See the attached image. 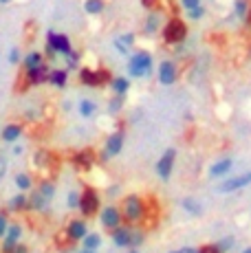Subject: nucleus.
Listing matches in <instances>:
<instances>
[{
    "label": "nucleus",
    "mask_w": 251,
    "mask_h": 253,
    "mask_svg": "<svg viewBox=\"0 0 251 253\" xmlns=\"http://www.w3.org/2000/svg\"><path fill=\"white\" fill-rule=\"evenodd\" d=\"M152 66H154V60H152V53L148 51H134L132 55L128 57V75L132 80H146V77L152 75Z\"/></svg>",
    "instance_id": "1"
},
{
    "label": "nucleus",
    "mask_w": 251,
    "mask_h": 253,
    "mask_svg": "<svg viewBox=\"0 0 251 253\" xmlns=\"http://www.w3.org/2000/svg\"><path fill=\"white\" fill-rule=\"evenodd\" d=\"M161 38L166 44L170 46H181L187 38V22L178 16H172L170 20L163 22L161 27Z\"/></svg>",
    "instance_id": "2"
},
{
    "label": "nucleus",
    "mask_w": 251,
    "mask_h": 253,
    "mask_svg": "<svg viewBox=\"0 0 251 253\" xmlns=\"http://www.w3.org/2000/svg\"><path fill=\"white\" fill-rule=\"evenodd\" d=\"M122 213H124V220L134 225V222H141L148 213V205L139 194H128V196L122 198Z\"/></svg>",
    "instance_id": "3"
},
{
    "label": "nucleus",
    "mask_w": 251,
    "mask_h": 253,
    "mask_svg": "<svg viewBox=\"0 0 251 253\" xmlns=\"http://www.w3.org/2000/svg\"><path fill=\"white\" fill-rule=\"evenodd\" d=\"M77 211H80L82 218H86V220L93 218V216H99V211H101V194L93 187V185H86V187L80 192V207H77Z\"/></svg>",
    "instance_id": "4"
},
{
    "label": "nucleus",
    "mask_w": 251,
    "mask_h": 253,
    "mask_svg": "<svg viewBox=\"0 0 251 253\" xmlns=\"http://www.w3.org/2000/svg\"><path fill=\"white\" fill-rule=\"evenodd\" d=\"M46 51L44 55L46 57H57V55H69L71 51H73V42H71V38L66 36V33H57L55 29H49L46 31Z\"/></svg>",
    "instance_id": "5"
},
{
    "label": "nucleus",
    "mask_w": 251,
    "mask_h": 253,
    "mask_svg": "<svg viewBox=\"0 0 251 253\" xmlns=\"http://www.w3.org/2000/svg\"><path fill=\"white\" fill-rule=\"evenodd\" d=\"M77 77H80V84L86 86V88H104V86H110V75L106 69H90V66H82L77 71Z\"/></svg>",
    "instance_id": "6"
},
{
    "label": "nucleus",
    "mask_w": 251,
    "mask_h": 253,
    "mask_svg": "<svg viewBox=\"0 0 251 253\" xmlns=\"http://www.w3.org/2000/svg\"><path fill=\"white\" fill-rule=\"evenodd\" d=\"M95 163H97V150L95 148H80L71 154V165L80 174L90 172L95 168Z\"/></svg>",
    "instance_id": "7"
},
{
    "label": "nucleus",
    "mask_w": 251,
    "mask_h": 253,
    "mask_svg": "<svg viewBox=\"0 0 251 253\" xmlns=\"http://www.w3.org/2000/svg\"><path fill=\"white\" fill-rule=\"evenodd\" d=\"M49 64H42V66H38V69H31V71H22V80H20V88L18 90H27V88H31V86H40V84H46V80H49Z\"/></svg>",
    "instance_id": "8"
},
{
    "label": "nucleus",
    "mask_w": 251,
    "mask_h": 253,
    "mask_svg": "<svg viewBox=\"0 0 251 253\" xmlns=\"http://www.w3.org/2000/svg\"><path fill=\"white\" fill-rule=\"evenodd\" d=\"M33 165H36L40 172H57L60 169V157H57L55 152H51V150H36L33 152Z\"/></svg>",
    "instance_id": "9"
},
{
    "label": "nucleus",
    "mask_w": 251,
    "mask_h": 253,
    "mask_svg": "<svg viewBox=\"0 0 251 253\" xmlns=\"http://www.w3.org/2000/svg\"><path fill=\"white\" fill-rule=\"evenodd\" d=\"M124 213H122V207H117V205H106V207H101V211H99V225L104 227V229H108V231H113L115 227H119V225H124Z\"/></svg>",
    "instance_id": "10"
},
{
    "label": "nucleus",
    "mask_w": 251,
    "mask_h": 253,
    "mask_svg": "<svg viewBox=\"0 0 251 253\" xmlns=\"http://www.w3.org/2000/svg\"><path fill=\"white\" fill-rule=\"evenodd\" d=\"M174 163H176V150L167 148L166 152L161 154V159L157 161V168H154L161 181H167V178L172 176V172H174Z\"/></svg>",
    "instance_id": "11"
},
{
    "label": "nucleus",
    "mask_w": 251,
    "mask_h": 253,
    "mask_svg": "<svg viewBox=\"0 0 251 253\" xmlns=\"http://www.w3.org/2000/svg\"><path fill=\"white\" fill-rule=\"evenodd\" d=\"M64 233L71 238V242H82L86 238V233H88V222H86V218H73V220H69L64 225Z\"/></svg>",
    "instance_id": "12"
},
{
    "label": "nucleus",
    "mask_w": 251,
    "mask_h": 253,
    "mask_svg": "<svg viewBox=\"0 0 251 253\" xmlns=\"http://www.w3.org/2000/svg\"><path fill=\"white\" fill-rule=\"evenodd\" d=\"M157 80L161 86H172L178 80V69L172 60H163L157 69Z\"/></svg>",
    "instance_id": "13"
},
{
    "label": "nucleus",
    "mask_w": 251,
    "mask_h": 253,
    "mask_svg": "<svg viewBox=\"0 0 251 253\" xmlns=\"http://www.w3.org/2000/svg\"><path fill=\"white\" fill-rule=\"evenodd\" d=\"M124 145H126V132H124V130H115V132H110L108 137H106V141H104V150L113 159L122 154Z\"/></svg>",
    "instance_id": "14"
},
{
    "label": "nucleus",
    "mask_w": 251,
    "mask_h": 253,
    "mask_svg": "<svg viewBox=\"0 0 251 253\" xmlns=\"http://www.w3.org/2000/svg\"><path fill=\"white\" fill-rule=\"evenodd\" d=\"M27 198H29L27 211H31V213H46L49 211V203L51 201L42 196V192L38 187H33L31 192H27Z\"/></svg>",
    "instance_id": "15"
},
{
    "label": "nucleus",
    "mask_w": 251,
    "mask_h": 253,
    "mask_svg": "<svg viewBox=\"0 0 251 253\" xmlns=\"http://www.w3.org/2000/svg\"><path fill=\"white\" fill-rule=\"evenodd\" d=\"M134 42H137V36H134L132 31H126V33L115 36L113 46H115V51H117L119 55H130V51L134 48Z\"/></svg>",
    "instance_id": "16"
},
{
    "label": "nucleus",
    "mask_w": 251,
    "mask_h": 253,
    "mask_svg": "<svg viewBox=\"0 0 251 253\" xmlns=\"http://www.w3.org/2000/svg\"><path fill=\"white\" fill-rule=\"evenodd\" d=\"M110 238H113L115 247L119 249H130V242H132V227L130 225H119L110 231Z\"/></svg>",
    "instance_id": "17"
},
{
    "label": "nucleus",
    "mask_w": 251,
    "mask_h": 253,
    "mask_svg": "<svg viewBox=\"0 0 251 253\" xmlns=\"http://www.w3.org/2000/svg\"><path fill=\"white\" fill-rule=\"evenodd\" d=\"M247 185H251V172L238 174V176H234V178H227V181H225V183L218 187V192L229 194V192H236V189H243V187H247Z\"/></svg>",
    "instance_id": "18"
},
{
    "label": "nucleus",
    "mask_w": 251,
    "mask_h": 253,
    "mask_svg": "<svg viewBox=\"0 0 251 253\" xmlns=\"http://www.w3.org/2000/svg\"><path fill=\"white\" fill-rule=\"evenodd\" d=\"M161 27H163L161 13H159V11H148L146 20H143V27H141L143 36L150 38V36H154V33H161Z\"/></svg>",
    "instance_id": "19"
},
{
    "label": "nucleus",
    "mask_w": 251,
    "mask_h": 253,
    "mask_svg": "<svg viewBox=\"0 0 251 253\" xmlns=\"http://www.w3.org/2000/svg\"><path fill=\"white\" fill-rule=\"evenodd\" d=\"M29 207V198H27V192H18L13 194L11 198L7 201V205H4V209H7L9 213H25Z\"/></svg>",
    "instance_id": "20"
},
{
    "label": "nucleus",
    "mask_w": 251,
    "mask_h": 253,
    "mask_svg": "<svg viewBox=\"0 0 251 253\" xmlns=\"http://www.w3.org/2000/svg\"><path fill=\"white\" fill-rule=\"evenodd\" d=\"M22 132H25V130H22V126L20 124H16V121H11V124H7L2 128V132H0V139L4 141V143H18V139L22 137Z\"/></svg>",
    "instance_id": "21"
},
{
    "label": "nucleus",
    "mask_w": 251,
    "mask_h": 253,
    "mask_svg": "<svg viewBox=\"0 0 251 253\" xmlns=\"http://www.w3.org/2000/svg\"><path fill=\"white\" fill-rule=\"evenodd\" d=\"M69 73L66 69H51L49 73V80H46V84H51L53 88H66L69 86Z\"/></svg>",
    "instance_id": "22"
},
{
    "label": "nucleus",
    "mask_w": 251,
    "mask_h": 253,
    "mask_svg": "<svg viewBox=\"0 0 251 253\" xmlns=\"http://www.w3.org/2000/svg\"><path fill=\"white\" fill-rule=\"evenodd\" d=\"M44 64V53L40 51H29L25 57H22V71H31L38 69V66Z\"/></svg>",
    "instance_id": "23"
},
{
    "label": "nucleus",
    "mask_w": 251,
    "mask_h": 253,
    "mask_svg": "<svg viewBox=\"0 0 251 253\" xmlns=\"http://www.w3.org/2000/svg\"><path fill=\"white\" fill-rule=\"evenodd\" d=\"M77 113H80L82 119H93V117L97 115V101L95 99H80Z\"/></svg>",
    "instance_id": "24"
},
{
    "label": "nucleus",
    "mask_w": 251,
    "mask_h": 253,
    "mask_svg": "<svg viewBox=\"0 0 251 253\" xmlns=\"http://www.w3.org/2000/svg\"><path fill=\"white\" fill-rule=\"evenodd\" d=\"M13 185H16L18 192H31L33 189V176L29 172H18L13 176Z\"/></svg>",
    "instance_id": "25"
},
{
    "label": "nucleus",
    "mask_w": 251,
    "mask_h": 253,
    "mask_svg": "<svg viewBox=\"0 0 251 253\" xmlns=\"http://www.w3.org/2000/svg\"><path fill=\"white\" fill-rule=\"evenodd\" d=\"M130 77H124V75H117V77H113L110 80V88H113L115 95H128V90H130Z\"/></svg>",
    "instance_id": "26"
},
{
    "label": "nucleus",
    "mask_w": 251,
    "mask_h": 253,
    "mask_svg": "<svg viewBox=\"0 0 251 253\" xmlns=\"http://www.w3.org/2000/svg\"><path fill=\"white\" fill-rule=\"evenodd\" d=\"M231 165H234V161H231V159H220V161H216V163L209 168V176H211V178L225 176V174L231 169Z\"/></svg>",
    "instance_id": "27"
},
{
    "label": "nucleus",
    "mask_w": 251,
    "mask_h": 253,
    "mask_svg": "<svg viewBox=\"0 0 251 253\" xmlns=\"http://www.w3.org/2000/svg\"><path fill=\"white\" fill-rule=\"evenodd\" d=\"M124 104H126V95H113L108 99V104H106V110H108V115L117 117V115H122Z\"/></svg>",
    "instance_id": "28"
},
{
    "label": "nucleus",
    "mask_w": 251,
    "mask_h": 253,
    "mask_svg": "<svg viewBox=\"0 0 251 253\" xmlns=\"http://www.w3.org/2000/svg\"><path fill=\"white\" fill-rule=\"evenodd\" d=\"M101 242H104V240H101V236H99L97 231H88V233H86V238H84V240L80 242V245H82V249L97 251L99 247H101Z\"/></svg>",
    "instance_id": "29"
},
{
    "label": "nucleus",
    "mask_w": 251,
    "mask_h": 253,
    "mask_svg": "<svg viewBox=\"0 0 251 253\" xmlns=\"http://www.w3.org/2000/svg\"><path fill=\"white\" fill-rule=\"evenodd\" d=\"M84 11L88 13V16H101V13L106 11V2L104 0H84Z\"/></svg>",
    "instance_id": "30"
},
{
    "label": "nucleus",
    "mask_w": 251,
    "mask_h": 253,
    "mask_svg": "<svg viewBox=\"0 0 251 253\" xmlns=\"http://www.w3.org/2000/svg\"><path fill=\"white\" fill-rule=\"evenodd\" d=\"M38 189H40L42 196L49 198V201H53V198H55V194H57V187H55V183H53L51 178H42V181L38 183Z\"/></svg>",
    "instance_id": "31"
},
{
    "label": "nucleus",
    "mask_w": 251,
    "mask_h": 253,
    "mask_svg": "<svg viewBox=\"0 0 251 253\" xmlns=\"http://www.w3.org/2000/svg\"><path fill=\"white\" fill-rule=\"evenodd\" d=\"M64 62H66V71H80L82 69V53L73 48L69 55H64Z\"/></svg>",
    "instance_id": "32"
},
{
    "label": "nucleus",
    "mask_w": 251,
    "mask_h": 253,
    "mask_svg": "<svg viewBox=\"0 0 251 253\" xmlns=\"http://www.w3.org/2000/svg\"><path fill=\"white\" fill-rule=\"evenodd\" d=\"M7 240H11V242H20V238H22V222H9V229H7Z\"/></svg>",
    "instance_id": "33"
},
{
    "label": "nucleus",
    "mask_w": 251,
    "mask_h": 253,
    "mask_svg": "<svg viewBox=\"0 0 251 253\" xmlns=\"http://www.w3.org/2000/svg\"><path fill=\"white\" fill-rule=\"evenodd\" d=\"M183 209H185L187 213H194V216H201L203 213V207H201V203L196 201V198H183Z\"/></svg>",
    "instance_id": "34"
},
{
    "label": "nucleus",
    "mask_w": 251,
    "mask_h": 253,
    "mask_svg": "<svg viewBox=\"0 0 251 253\" xmlns=\"http://www.w3.org/2000/svg\"><path fill=\"white\" fill-rule=\"evenodd\" d=\"M249 7H251V2L249 0H234V11H236V16L238 18H247V13H249Z\"/></svg>",
    "instance_id": "35"
},
{
    "label": "nucleus",
    "mask_w": 251,
    "mask_h": 253,
    "mask_svg": "<svg viewBox=\"0 0 251 253\" xmlns=\"http://www.w3.org/2000/svg\"><path fill=\"white\" fill-rule=\"evenodd\" d=\"M66 207L77 211V207H80V192H77V189H71V192L66 194Z\"/></svg>",
    "instance_id": "36"
},
{
    "label": "nucleus",
    "mask_w": 251,
    "mask_h": 253,
    "mask_svg": "<svg viewBox=\"0 0 251 253\" xmlns=\"http://www.w3.org/2000/svg\"><path fill=\"white\" fill-rule=\"evenodd\" d=\"M9 211L7 209H0V240L7 236V229H9Z\"/></svg>",
    "instance_id": "37"
},
{
    "label": "nucleus",
    "mask_w": 251,
    "mask_h": 253,
    "mask_svg": "<svg viewBox=\"0 0 251 253\" xmlns=\"http://www.w3.org/2000/svg\"><path fill=\"white\" fill-rule=\"evenodd\" d=\"M143 240H146V231H143V229H134V227H132V242H130V249L141 247Z\"/></svg>",
    "instance_id": "38"
},
{
    "label": "nucleus",
    "mask_w": 251,
    "mask_h": 253,
    "mask_svg": "<svg viewBox=\"0 0 251 253\" xmlns=\"http://www.w3.org/2000/svg\"><path fill=\"white\" fill-rule=\"evenodd\" d=\"M7 62H9V64H11V66H18V64H22V55H20V48H18V46H11V48H9Z\"/></svg>",
    "instance_id": "39"
},
{
    "label": "nucleus",
    "mask_w": 251,
    "mask_h": 253,
    "mask_svg": "<svg viewBox=\"0 0 251 253\" xmlns=\"http://www.w3.org/2000/svg\"><path fill=\"white\" fill-rule=\"evenodd\" d=\"M9 172V159L4 157L2 152H0V181H4V176H7Z\"/></svg>",
    "instance_id": "40"
},
{
    "label": "nucleus",
    "mask_w": 251,
    "mask_h": 253,
    "mask_svg": "<svg viewBox=\"0 0 251 253\" xmlns=\"http://www.w3.org/2000/svg\"><path fill=\"white\" fill-rule=\"evenodd\" d=\"M205 16V7H196V9H192V11H187V18H190V20H201V18Z\"/></svg>",
    "instance_id": "41"
},
{
    "label": "nucleus",
    "mask_w": 251,
    "mask_h": 253,
    "mask_svg": "<svg viewBox=\"0 0 251 253\" xmlns=\"http://www.w3.org/2000/svg\"><path fill=\"white\" fill-rule=\"evenodd\" d=\"M178 4H181L185 11H192V9L201 7V0H178Z\"/></svg>",
    "instance_id": "42"
},
{
    "label": "nucleus",
    "mask_w": 251,
    "mask_h": 253,
    "mask_svg": "<svg viewBox=\"0 0 251 253\" xmlns=\"http://www.w3.org/2000/svg\"><path fill=\"white\" fill-rule=\"evenodd\" d=\"M159 2L161 0H141V7L148 9V11H159Z\"/></svg>",
    "instance_id": "43"
},
{
    "label": "nucleus",
    "mask_w": 251,
    "mask_h": 253,
    "mask_svg": "<svg viewBox=\"0 0 251 253\" xmlns=\"http://www.w3.org/2000/svg\"><path fill=\"white\" fill-rule=\"evenodd\" d=\"M110 159H113V157H110V154L106 152L104 148H101V150H97V163H99V165H108V161H110Z\"/></svg>",
    "instance_id": "44"
},
{
    "label": "nucleus",
    "mask_w": 251,
    "mask_h": 253,
    "mask_svg": "<svg viewBox=\"0 0 251 253\" xmlns=\"http://www.w3.org/2000/svg\"><path fill=\"white\" fill-rule=\"evenodd\" d=\"M199 253H223L218 249V245H205V247H201Z\"/></svg>",
    "instance_id": "45"
},
{
    "label": "nucleus",
    "mask_w": 251,
    "mask_h": 253,
    "mask_svg": "<svg viewBox=\"0 0 251 253\" xmlns=\"http://www.w3.org/2000/svg\"><path fill=\"white\" fill-rule=\"evenodd\" d=\"M11 154H13V157H22V154H25V148H22L20 143H13V148H11Z\"/></svg>",
    "instance_id": "46"
},
{
    "label": "nucleus",
    "mask_w": 251,
    "mask_h": 253,
    "mask_svg": "<svg viewBox=\"0 0 251 253\" xmlns=\"http://www.w3.org/2000/svg\"><path fill=\"white\" fill-rule=\"evenodd\" d=\"M229 247H231V238H225V240L218 242V249H220V251H227Z\"/></svg>",
    "instance_id": "47"
},
{
    "label": "nucleus",
    "mask_w": 251,
    "mask_h": 253,
    "mask_svg": "<svg viewBox=\"0 0 251 253\" xmlns=\"http://www.w3.org/2000/svg\"><path fill=\"white\" fill-rule=\"evenodd\" d=\"M13 253H29V247H27V245H22V242H18L16 249H13Z\"/></svg>",
    "instance_id": "48"
},
{
    "label": "nucleus",
    "mask_w": 251,
    "mask_h": 253,
    "mask_svg": "<svg viewBox=\"0 0 251 253\" xmlns=\"http://www.w3.org/2000/svg\"><path fill=\"white\" fill-rule=\"evenodd\" d=\"M106 194H108V196H117V194H119V185H110Z\"/></svg>",
    "instance_id": "49"
},
{
    "label": "nucleus",
    "mask_w": 251,
    "mask_h": 253,
    "mask_svg": "<svg viewBox=\"0 0 251 253\" xmlns=\"http://www.w3.org/2000/svg\"><path fill=\"white\" fill-rule=\"evenodd\" d=\"M181 253H199V249H194V247H185V249H181Z\"/></svg>",
    "instance_id": "50"
},
{
    "label": "nucleus",
    "mask_w": 251,
    "mask_h": 253,
    "mask_svg": "<svg viewBox=\"0 0 251 253\" xmlns=\"http://www.w3.org/2000/svg\"><path fill=\"white\" fill-rule=\"evenodd\" d=\"M77 253H97V251H90V249H80Z\"/></svg>",
    "instance_id": "51"
},
{
    "label": "nucleus",
    "mask_w": 251,
    "mask_h": 253,
    "mask_svg": "<svg viewBox=\"0 0 251 253\" xmlns=\"http://www.w3.org/2000/svg\"><path fill=\"white\" fill-rule=\"evenodd\" d=\"M9 2H13V0H0V4H9Z\"/></svg>",
    "instance_id": "52"
},
{
    "label": "nucleus",
    "mask_w": 251,
    "mask_h": 253,
    "mask_svg": "<svg viewBox=\"0 0 251 253\" xmlns=\"http://www.w3.org/2000/svg\"><path fill=\"white\" fill-rule=\"evenodd\" d=\"M128 253H139V251H137V249H130V251H128Z\"/></svg>",
    "instance_id": "53"
},
{
    "label": "nucleus",
    "mask_w": 251,
    "mask_h": 253,
    "mask_svg": "<svg viewBox=\"0 0 251 253\" xmlns=\"http://www.w3.org/2000/svg\"><path fill=\"white\" fill-rule=\"evenodd\" d=\"M243 253H251V247H249V249H245V251H243Z\"/></svg>",
    "instance_id": "54"
},
{
    "label": "nucleus",
    "mask_w": 251,
    "mask_h": 253,
    "mask_svg": "<svg viewBox=\"0 0 251 253\" xmlns=\"http://www.w3.org/2000/svg\"><path fill=\"white\" fill-rule=\"evenodd\" d=\"M170 253H181V249H178V251H170Z\"/></svg>",
    "instance_id": "55"
}]
</instances>
